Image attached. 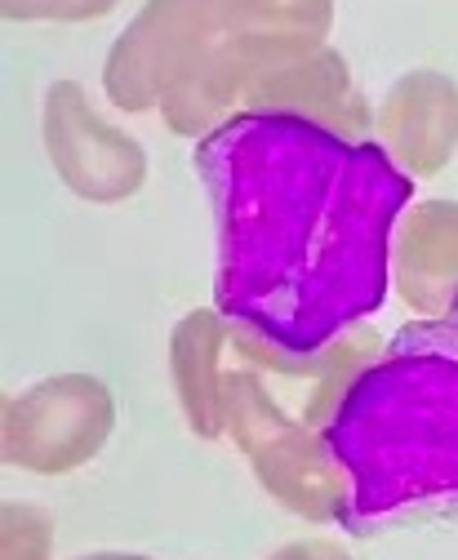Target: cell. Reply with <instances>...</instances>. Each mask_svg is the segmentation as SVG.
Instances as JSON below:
<instances>
[{"mask_svg":"<svg viewBox=\"0 0 458 560\" xmlns=\"http://www.w3.org/2000/svg\"><path fill=\"white\" fill-rule=\"evenodd\" d=\"M191 161L214 214V307L227 320L316 352L383 307L414 183L378 143L236 112L196 138Z\"/></svg>","mask_w":458,"mask_h":560,"instance_id":"cell-1","label":"cell"},{"mask_svg":"<svg viewBox=\"0 0 458 560\" xmlns=\"http://www.w3.org/2000/svg\"><path fill=\"white\" fill-rule=\"evenodd\" d=\"M352 476V534L458 521V299L397 329L330 428Z\"/></svg>","mask_w":458,"mask_h":560,"instance_id":"cell-2","label":"cell"},{"mask_svg":"<svg viewBox=\"0 0 458 560\" xmlns=\"http://www.w3.org/2000/svg\"><path fill=\"white\" fill-rule=\"evenodd\" d=\"M334 27V0H268L245 14L196 72L165 94L161 116L183 138H205L214 125L236 116L245 98L272 72L325 45Z\"/></svg>","mask_w":458,"mask_h":560,"instance_id":"cell-3","label":"cell"},{"mask_svg":"<svg viewBox=\"0 0 458 560\" xmlns=\"http://www.w3.org/2000/svg\"><path fill=\"white\" fill-rule=\"evenodd\" d=\"M268 0H148L103 62V94L120 112H152L178 90L214 45Z\"/></svg>","mask_w":458,"mask_h":560,"instance_id":"cell-4","label":"cell"},{"mask_svg":"<svg viewBox=\"0 0 458 560\" xmlns=\"http://www.w3.org/2000/svg\"><path fill=\"white\" fill-rule=\"evenodd\" d=\"M116 432V396L94 374H49L0 409V454L27 476L90 467Z\"/></svg>","mask_w":458,"mask_h":560,"instance_id":"cell-5","label":"cell"},{"mask_svg":"<svg viewBox=\"0 0 458 560\" xmlns=\"http://www.w3.org/2000/svg\"><path fill=\"white\" fill-rule=\"evenodd\" d=\"M40 143L58 183L85 205H120L139 196L152 161L129 129L111 125L77 81H54L40 103Z\"/></svg>","mask_w":458,"mask_h":560,"instance_id":"cell-6","label":"cell"},{"mask_svg":"<svg viewBox=\"0 0 458 560\" xmlns=\"http://www.w3.org/2000/svg\"><path fill=\"white\" fill-rule=\"evenodd\" d=\"M378 352H383V338L369 325H352L334 342L316 347V352H285V347L268 342L263 334L240 325V320H232V329H227V357L254 365L272 383V392L290 387L281 396V405L307 428H330L334 423L348 392L378 361Z\"/></svg>","mask_w":458,"mask_h":560,"instance_id":"cell-7","label":"cell"},{"mask_svg":"<svg viewBox=\"0 0 458 560\" xmlns=\"http://www.w3.org/2000/svg\"><path fill=\"white\" fill-rule=\"evenodd\" d=\"M258 489L307 525H348L352 476L325 428L294 423L249 454Z\"/></svg>","mask_w":458,"mask_h":560,"instance_id":"cell-8","label":"cell"},{"mask_svg":"<svg viewBox=\"0 0 458 560\" xmlns=\"http://www.w3.org/2000/svg\"><path fill=\"white\" fill-rule=\"evenodd\" d=\"M374 143L414 178L441 174L458 152V81L432 67L397 77L378 98Z\"/></svg>","mask_w":458,"mask_h":560,"instance_id":"cell-9","label":"cell"},{"mask_svg":"<svg viewBox=\"0 0 458 560\" xmlns=\"http://www.w3.org/2000/svg\"><path fill=\"white\" fill-rule=\"evenodd\" d=\"M240 112L298 116V120L334 129L343 138H356V143H365L369 129H374V112L352 81L348 58L330 45H320V49L294 58L290 67H281V72H272L245 98Z\"/></svg>","mask_w":458,"mask_h":560,"instance_id":"cell-10","label":"cell"},{"mask_svg":"<svg viewBox=\"0 0 458 560\" xmlns=\"http://www.w3.org/2000/svg\"><path fill=\"white\" fill-rule=\"evenodd\" d=\"M391 285L419 316H441L458 299V200L406 209L391 236Z\"/></svg>","mask_w":458,"mask_h":560,"instance_id":"cell-11","label":"cell"},{"mask_svg":"<svg viewBox=\"0 0 458 560\" xmlns=\"http://www.w3.org/2000/svg\"><path fill=\"white\" fill-rule=\"evenodd\" d=\"M227 329L219 307H196L169 329V383L191 436L219 441L223 432V370H227Z\"/></svg>","mask_w":458,"mask_h":560,"instance_id":"cell-12","label":"cell"},{"mask_svg":"<svg viewBox=\"0 0 458 560\" xmlns=\"http://www.w3.org/2000/svg\"><path fill=\"white\" fill-rule=\"evenodd\" d=\"M294 423L298 418L277 400L272 383L254 365L227 357V370H223V432H227V441L249 458L258 445H268L272 436H281Z\"/></svg>","mask_w":458,"mask_h":560,"instance_id":"cell-13","label":"cell"},{"mask_svg":"<svg viewBox=\"0 0 458 560\" xmlns=\"http://www.w3.org/2000/svg\"><path fill=\"white\" fill-rule=\"evenodd\" d=\"M0 560H54V521L32 503H5L0 512Z\"/></svg>","mask_w":458,"mask_h":560,"instance_id":"cell-14","label":"cell"},{"mask_svg":"<svg viewBox=\"0 0 458 560\" xmlns=\"http://www.w3.org/2000/svg\"><path fill=\"white\" fill-rule=\"evenodd\" d=\"M120 0H0L10 23H94L107 19Z\"/></svg>","mask_w":458,"mask_h":560,"instance_id":"cell-15","label":"cell"},{"mask_svg":"<svg viewBox=\"0 0 458 560\" xmlns=\"http://www.w3.org/2000/svg\"><path fill=\"white\" fill-rule=\"evenodd\" d=\"M268 560H356V556L334 538H294V542H281Z\"/></svg>","mask_w":458,"mask_h":560,"instance_id":"cell-16","label":"cell"},{"mask_svg":"<svg viewBox=\"0 0 458 560\" xmlns=\"http://www.w3.org/2000/svg\"><path fill=\"white\" fill-rule=\"evenodd\" d=\"M72 560H152L139 551H90V556H72Z\"/></svg>","mask_w":458,"mask_h":560,"instance_id":"cell-17","label":"cell"}]
</instances>
